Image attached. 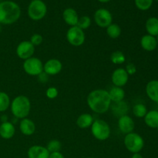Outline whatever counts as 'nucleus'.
Returning a JSON list of instances; mask_svg holds the SVG:
<instances>
[{"label": "nucleus", "mask_w": 158, "mask_h": 158, "mask_svg": "<svg viewBox=\"0 0 158 158\" xmlns=\"http://www.w3.org/2000/svg\"><path fill=\"white\" fill-rule=\"evenodd\" d=\"M154 0H134L136 6L141 11L148 10L151 7Z\"/></svg>", "instance_id": "31"}, {"label": "nucleus", "mask_w": 158, "mask_h": 158, "mask_svg": "<svg viewBox=\"0 0 158 158\" xmlns=\"http://www.w3.org/2000/svg\"><path fill=\"white\" fill-rule=\"evenodd\" d=\"M124 146L132 154L140 153L144 147V140L139 134L135 132L126 134L123 140Z\"/></svg>", "instance_id": "5"}, {"label": "nucleus", "mask_w": 158, "mask_h": 158, "mask_svg": "<svg viewBox=\"0 0 158 158\" xmlns=\"http://www.w3.org/2000/svg\"><path fill=\"white\" fill-rule=\"evenodd\" d=\"M35 124L31 119H22L19 123V130L22 134L25 136H32L35 132Z\"/></svg>", "instance_id": "15"}, {"label": "nucleus", "mask_w": 158, "mask_h": 158, "mask_svg": "<svg viewBox=\"0 0 158 158\" xmlns=\"http://www.w3.org/2000/svg\"><path fill=\"white\" fill-rule=\"evenodd\" d=\"M30 43L33 45L34 46H40V45L42 44L43 41V38L42 36V35L39 33H35L33 35H32V36L30 37Z\"/></svg>", "instance_id": "32"}, {"label": "nucleus", "mask_w": 158, "mask_h": 158, "mask_svg": "<svg viewBox=\"0 0 158 158\" xmlns=\"http://www.w3.org/2000/svg\"><path fill=\"white\" fill-rule=\"evenodd\" d=\"M2 32V26H1V24H0V32Z\"/></svg>", "instance_id": "40"}, {"label": "nucleus", "mask_w": 158, "mask_h": 158, "mask_svg": "<svg viewBox=\"0 0 158 158\" xmlns=\"http://www.w3.org/2000/svg\"><path fill=\"white\" fill-rule=\"evenodd\" d=\"M157 45L156 37L153 35L146 34L140 39V46L142 49L148 52H152L155 50L157 47Z\"/></svg>", "instance_id": "16"}, {"label": "nucleus", "mask_w": 158, "mask_h": 158, "mask_svg": "<svg viewBox=\"0 0 158 158\" xmlns=\"http://www.w3.org/2000/svg\"><path fill=\"white\" fill-rule=\"evenodd\" d=\"M39 81L41 82V83H46V82L49 80V76L46 73L43 72L42 73H40L38 76Z\"/></svg>", "instance_id": "35"}, {"label": "nucleus", "mask_w": 158, "mask_h": 158, "mask_svg": "<svg viewBox=\"0 0 158 158\" xmlns=\"http://www.w3.org/2000/svg\"><path fill=\"white\" fill-rule=\"evenodd\" d=\"M66 40L68 43L72 46H82L86 40L84 31L77 26H71L66 32Z\"/></svg>", "instance_id": "8"}, {"label": "nucleus", "mask_w": 158, "mask_h": 158, "mask_svg": "<svg viewBox=\"0 0 158 158\" xmlns=\"http://www.w3.org/2000/svg\"><path fill=\"white\" fill-rule=\"evenodd\" d=\"M63 69V64L58 59H50L43 64V72L48 76H55L60 73Z\"/></svg>", "instance_id": "12"}, {"label": "nucleus", "mask_w": 158, "mask_h": 158, "mask_svg": "<svg viewBox=\"0 0 158 158\" xmlns=\"http://www.w3.org/2000/svg\"><path fill=\"white\" fill-rule=\"evenodd\" d=\"M131 158H143V156L140 154V153H136V154H133Z\"/></svg>", "instance_id": "37"}, {"label": "nucleus", "mask_w": 158, "mask_h": 158, "mask_svg": "<svg viewBox=\"0 0 158 158\" xmlns=\"http://www.w3.org/2000/svg\"><path fill=\"white\" fill-rule=\"evenodd\" d=\"M59 95V91L54 86H51L49 87L46 91V96L47 97V98L50 99V100H53V99L56 98Z\"/></svg>", "instance_id": "33"}, {"label": "nucleus", "mask_w": 158, "mask_h": 158, "mask_svg": "<svg viewBox=\"0 0 158 158\" xmlns=\"http://www.w3.org/2000/svg\"><path fill=\"white\" fill-rule=\"evenodd\" d=\"M155 1H157L158 2V0H155Z\"/></svg>", "instance_id": "43"}, {"label": "nucleus", "mask_w": 158, "mask_h": 158, "mask_svg": "<svg viewBox=\"0 0 158 158\" xmlns=\"http://www.w3.org/2000/svg\"><path fill=\"white\" fill-rule=\"evenodd\" d=\"M86 158H96V157H86Z\"/></svg>", "instance_id": "41"}, {"label": "nucleus", "mask_w": 158, "mask_h": 158, "mask_svg": "<svg viewBox=\"0 0 158 158\" xmlns=\"http://www.w3.org/2000/svg\"><path fill=\"white\" fill-rule=\"evenodd\" d=\"M49 158H65V157L61 152H55L49 154Z\"/></svg>", "instance_id": "36"}, {"label": "nucleus", "mask_w": 158, "mask_h": 158, "mask_svg": "<svg viewBox=\"0 0 158 158\" xmlns=\"http://www.w3.org/2000/svg\"><path fill=\"white\" fill-rule=\"evenodd\" d=\"M91 133L94 138L100 141H104L107 140L110 136V127L105 120L101 119L94 120L91 125Z\"/></svg>", "instance_id": "4"}, {"label": "nucleus", "mask_w": 158, "mask_h": 158, "mask_svg": "<svg viewBox=\"0 0 158 158\" xmlns=\"http://www.w3.org/2000/svg\"><path fill=\"white\" fill-rule=\"evenodd\" d=\"M28 158H49V152L46 147L41 145H33L27 151Z\"/></svg>", "instance_id": "14"}, {"label": "nucleus", "mask_w": 158, "mask_h": 158, "mask_svg": "<svg viewBox=\"0 0 158 158\" xmlns=\"http://www.w3.org/2000/svg\"><path fill=\"white\" fill-rule=\"evenodd\" d=\"M147 96L151 101L158 103V80H152L148 82L146 85Z\"/></svg>", "instance_id": "19"}, {"label": "nucleus", "mask_w": 158, "mask_h": 158, "mask_svg": "<svg viewBox=\"0 0 158 158\" xmlns=\"http://www.w3.org/2000/svg\"><path fill=\"white\" fill-rule=\"evenodd\" d=\"M86 102L89 109L99 114L107 112L112 103L108 91L103 89H97L91 91L88 94Z\"/></svg>", "instance_id": "1"}, {"label": "nucleus", "mask_w": 158, "mask_h": 158, "mask_svg": "<svg viewBox=\"0 0 158 158\" xmlns=\"http://www.w3.org/2000/svg\"><path fill=\"white\" fill-rule=\"evenodd\" d=\"M118 127L120 132L124 134H127L134 132V130L135 128V123L132 117L126 114V115L119 117Z\"/></svg>", "instance_id": "13"}, {"label": "nucleus", "mask_w": 158, "mask_h": 158, "mask_svg": "<svg viewBox=\"0 0 158 158\" xmlns=\"http://www.w3.org/2000/svg\"><path fill=\"white\" fill-rule=\"evenodd\" d=\"M94 121V119L90 114H83L77 119V127L80 129H87L90 127Z\"/></svg>", "instance_id": "21"}, {"label": "nucleus", "mask_w": 158, "mask_h": 158, "mask_svg": "<svg viewBox=\"0 0 158 158\" xmlns=\"http://www.w3.org/2000/svg\"><path fill=\"white\" fill-rule=\"evenodd\" d=\"M106 29V34H107L108 36L111 39H114V40L119 38L122 33V29L120 26L116 23H112L109 26H107Z\"/></svg>", "instance_id": "25"}, {"label": "nucleus", "mask_w": 158, "mask_h": 158, "mask_svg": "<svg viewBox=\"0 0 158 158\" xmlns=\"http://www.w3.org/2000/svg\"><path fill=\"white\" fill-rule=\"evenodd\" d=\"M21 15V9L13 1H2L0 2V24L11 25L19 20Z\"/></svg>", "instance_id": "2"}, {"label": "nucleus", "mask_w": 158, "mask_h": 158, "mask_svg": "<svg viewBox=\"0 0 158 158\" xmlns=\"http://www.w3.org/2000/svg\"><path fill=\"white\" fill-rule=\"evenodd\" d=\"M108 93H109L111 102L113 103H118L124 100L125 91L123 87L114 86L110 89V91H108Z\"/></svg>", "instance_id": "22"}, {"label": "nucleus", "mask_w": 158, "mask_h": 158, "mask_svg": "<svg viewBox=\"0 0 158 158\" xmlns=\"http://www.w3.org/2000/svg\"><path fill=\"white\" fill-rule=\"evenodd\" d=\"M15 128L12 122H2L0 125V137L5 140L12 138L15 135Z\"/></svg>", "instance_id": "17"}, {"label": "nucleus", "mask_w": 158, "mask_h": 158, "mask_svg": "<svg viewBox=\"0 0 158 158\" xmlns=\"http://www.w3.org/2000/svg\"><path fill=\"white\" fill-rule=\"evenodd\" d=\"M110 61L115 65L123 64L126 61V56L121 51H115L110 55Z\"/></svg>", "instance_id": "27"}, {"label": "nucleus", "mask_w": 158, "mask_h": 158, "mask_svg": "<svg viewBox=\"0 0 158 158\" xmlns=\"http://www.w3.org/2000/svg\"><path fill=\"white\" fill-rule=\"evenodd\" d=\"M98 1L102 3H106V2H109L111 1V0H98Z\"/></svg>", "instance_id": "38"}, {"label": "nucleus", "mask_w": 158, "mask_h": 158, "mask_svg": "<svg viewBox=\"0 0 158 158\" xmlns=\"http://www.w3.org/2000/svg\"><path fill=\"white\" fill-rule=\"evenodd\" d=\"M144 119V123L148 127L152 129H157L158 128V110H152L147 113Z\"/></svg>", "instance_id": "20"}, {"label": "nucleus", "mask_w": 158, "mask_h": 158, "mask_svg": "<svg viewBox=\"0 0 158 158\" xmlns=\"http://www.w3.org/2000/svg\"><path fill=\"white\" fill-rule=\"evenodd\" d=\"M125 70L127 71V73H128V75H134L137 73V66L132 63H129L127 64L126 68H125Z\"/></svg>", "instance_id": "34"}, {"label": "nucleus", "mask_w": 158, "mask_h": 158, "mask_svg": "<svg viewBox=\"0 0 158 158\" xmlns=\"http://www.w3.org/2000/svg\"><path fill=\"white\" fill-rule=\"evenodd\" d=\"M77 26L81 29H83V31L85 29H87L91 26L90 17L88 16V15H83V16L80 17Z\"/></svg>", "instance_id": "30"}, {"label": "nucleus", "mask_w": 158, "mask_h": 158, "mask_svg": "<svg viewBox=\"0 0 158 158\" xmlns=\"http://www.w3.org/2000/svg\"><path fill=\"white\" fill-rule=\"evenodd\" d=\"M25 73L32 77H38L43 72V63L37 57H31L24 60L23 65Z\"/></svg>", "instance_id": "7"}, {"label": "nucleus", "mask_w": 158, "mask_h": 158, "mask_svg": "<svg viewBox=\"0 0 158 158\" xmlns=\"http://www.w3.org/2000/svg\"><path fill=\"white\" fill-rule=\"evenodd\" d=\"M47 6L42 0H32L27 9V14L29 19L33 21H40L46 16Z\"/></svg>", "instance_id": "6"}, {"label": "nucleus", "mask_w": 158, "mask_h": 158, "mask_svg": "<svg viewBox=\"0 0 158 158\" xmlns=\"http://www.w3.org/2000/svg\"><path fill=\"white\" fill-rule=\"evenodd\" d=\"M11 112L17 119L26 118L31 110V102L26 96L19 95L11 102Z\"/></svg>", "instance_id": "3"}, {"label": "nucleus", "mask_w": 158, "mask_h": 158, "mask_svg": "<svg viewBox=\"0 0 158 158\" xmlns=\"http://www.w3.org/2000/svg\"><path fill=\"white\" fill-rule=\"evenodd\" d=\"M112 110L114 115L120 117L121 116L126 115L128 110V106L126 102L123 100V101L118 102V103H114L112 106Z\"/></svg>", "instance_id": "24"}, {"label": "nucleus", "mask_w": 158, "mask_h": 158, "mask_svg": "<svg viewBox=\"0 0 158 158\" xmlns=\"http://www.w3.org/2000/svg\"><path fill=\"white\" fill-rule=\"evenodd\" d=\"M145 29L148 35L157 36L158 35V18L150 17L145 23Z\"/></svg>", "instance_id": "23"}, {"label": "nucleus", "mask_w": 158, "mask_h": 158, "mask_svg": "<svg viewBox=\"0 0 158 158\" xmlns=\"http://www.w3.org/2000/svg\"><path fill=\"white\" fill-rule=\"evenodd\" d=\"M111 80L114 86L123 87L129 80V75L123 68H117L113 72L111 76Z\"/></svg>", "instance_id": "11"}, {"label": "nucleus", "mask_w": 158, "mask_h": 158, "mask_svg": "<svg viewBox=\"0 0 158 158\" xmlns=\"http://www.w3.org/2000/svg\"><path fill=\"white\" fill-rule=\"evenodd\" d=\"M11 101L6 93L0 91V112H5L10 106Z\"/></svg>", "instance_id": "28"}, {"label": "nucleus", "mask_w": 158, "mask_h": 158, "mask_svg": "<svg viewBox=\"0 0 158 158\" xmlns=\"http://www.w3.org/2000/svg\"><path fill=\"white\" fill-rule=\"evenodd\" d=\"M148 112V108L143 103H137L133 107V114L137 118H143Z\"/></svg>", "instance_id": "26"}, {"label": "nucleus", "mask_w": 158, "mask_h": 158, "mask_svg": "<svg viewBox=\"0 0 158 158\" xmlns=\"http://www.w3.org/2000/svg\"><path fill=\"white\" fill-rule=\"evenodd\" d=\"M94 21L96 24L100 28H106L112 24L113 16L108 9L100 8L94 13Z\"/></svg>", "instance_id": "9"}, {"label": "nucleus", "mask_w": 158, "mask_h": 158, "mask_svg": "<svg viewBox=\"0 0 158 158\" xmlns=\"http://www.w3.org/2000/svg\"><path fill=\"white\" fill-rule=\"evenodd\" d=\"M156 40H157V44H158V35H157V36H156Z\"/></svg>", "instance_id": "39"}, {"label": "nucleus", "mask_w": 158, "mask_h": 158, "mask_svg": "<svg viewBox=\"0 0 158 158\" xmlns=\"http://www.w3.org/2000/svg\"><path fill=\"white\" fill-rule=\"evenodd\" d=\"M79 15L77 11L73 8H67L63 12V19L65 23L71 26H75L77 25L79 20Z\"/></svg>", "instance_id": "18"}, {"label": "nucleus", "mask_w": 158, "mask_h": 158, "mask_svg": "<svg viewBox=\"0 0 158 158\" xmlns=\"http://www.w3.org/2000/svg\"><path fill=\"white\" fill-rule=\"evenodd\" d=\"M46 148L49 152V154L55 152H60V150L62 148V143L60 140L54 139V140H51L50 141H49Z\"/></svg>", "instance_id": "29"}, {"label": "nucleus", "mask_w": 158, "mask_h": 158, "mask_svg": "<svg viewBox=\"0 0 158 158\" xmlns=\"http://www.w3.org/2000/svg\"><path fill=\"white\" fill-rule=\"evenodd\" d=\"M157 55H158V53H157Z\"/></svg>", "instance_id": "44"}, {"label": "nucleus", "mask_w": 158, "mask_h": 158, "mask_svg": "<svg viewBox=\"0 0 158 158\" xmlns=\"http://www.w3.org/2000/svg\"><path fill=\"white\" fill-rule=\"evenodd\" d=\"M35 50V46L30 43V41L25 40L19 43L15 52L19 58L23 60H26L33 56Z\"/></svg>", "instance_id": "10"}, {"label": "nucleus", "mask_w": 158, "mask_h": 158, "mask_svg": "<svg viewBox=\"0 0 158 158\" xmlns=\"http://www.w3.org/2000/svg\"><path fill=\"white\" fill-rule=\"evenodd\" d=\"M2 2V0H0V2Z\"/></svg>", "instance_id": "42"}]
</instances>
